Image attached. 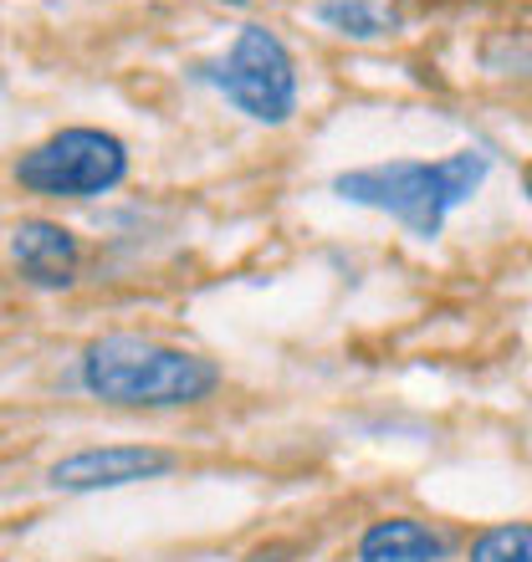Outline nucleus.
Segmentation results:
<instances>
[{
	"label": "nucleus",
	"instance_id": "f257e3e1",
	"mask_svg": "<svg viewBox=\"0 0 532 562\" xmlns=\"http://www.w3.org/2000/svg\"><path fill=\"white\" fill-rule=\"evenodd\" d=\"M491 175L487 148H456L445 159H389V164H364V169H343L333 179V194L348 205L379 210L389 221H399L414 240H435L451 221V210H461Z\"/></svg>",
	"mask_w": 532,
	"mask_h": 562
},
{
	"label": "nucleus",
	"instance_id": "f03ea898",
	"mask_svg": "<svg viewBox=\"0 0 532 562\" xmlns=\"http://www.w3.org/2000/svg\"><path fill=\"white\" fill-rule=\"evenodd\" d=\"M82 389L119 409H179L206 404L221 389V369L138 333H108L82 353Z\"/></svg>",
	"mask_w": 532,
	"mask_h": 562
},
{
	"label": "nucleus",
	"instance_id": "7ed1b4c3",
	"mask_svg": "<svg viewBox=\"0 0 532 562\" xmlns=\"http://www.w3.org/2000/svg\"><path fill=\"white\" fill-rule=\"evenodd\" d=\"M200 82H210L225 103L266 128H281L297 113V61L287 42L266 26H241L231 52L200 67Z\"/></svg>",
	"mask_w": 532,
	"mask_h": 562
},
{
	"label": "nucleus",
	"instance_id": "20e7f679",
	"mask_svg": "<svg viewBox=\"0 0 532 562\" xmlns=\"http://www.w3.org/2000/svg\"><path fill=\"white\" fill-rule=\"evenodd\" d=\"M129 179V148L103 128H62L15 159V184L46 200H98Z\"/></svg>",
	"mask_w": 532,
	"mask_h": 562
},
{
	"label": "nucleus",
	"instance_id": "39448f33",
	"mask_svg": "<svg viewBox=\"0 0 532 562\" xmlns=\"http://www.w3.org/2000/svg\"><path fill=\"white\" fill-rule=\"evenodd\" d=\"M164 471H175L169 450H154V445H92V450H77V456L57 460L46 471V486L82 496V491L138 486V481H154Z\"/></svg>",
	"mask_w": 532,
	"mask_h": 562
},
{
	"label": "nucleus",
	"instance_id": "423d86ee",
	"mask_svg": "<svg viewBox=\"0 0 532 562\" xmlns=\"http://www.w3.org/2000/svg\"><path fill=\"white\" fill-rule=\"evenodd\" d=\"M11 261L21 267V277L31 286H46V292H62L77 281V236L57 221H21L11 231Z\"/></svg>",
	"mask_w": 532,
	"mask_h": 562
},
{
	"label": "nucleus",
	"instance_id": "0eeeda50",
	"mask_svg": "<svg viewBox=\"0 0 532 562\" xmlns=\"http://www.w3.org/2000/svg\"><path fill=\"white\" fill-rule=\"evenodd\" d=\"M445 552L451 537L414 517H385L358 537V562H445Z\"/></svg>",
	"mask_w": 532,
	"mask_h": 562
},
{
	"label": "nucleus",
	"instance_id": "6e6552de",
	"mask_svg": "<svg viewBox=\"0 0 532 562\" xmlns=\"http://www.w3.org/2000/svg\"><path fill=\"white\" fill-rule=\"evenodd\" d=\"M312 15H318L328 31L348 36V42H385L399 26V15L389 11V5H379V0H318Z\"/></svg>",
	"mask_w": 532,
	"mask_h": 562
},
{
	"label": "nucleus",
	"instance_id": "1a4fd4ad",
	"mask_svg": "<svg viewBox=\"0 0 532 562\" xmlns=\"http://www.w3.org/2000/svg\"><path fill=\"white\" fill-rule=\"evenodd\" d=\"M466 562H532V521H502L472 542Z\"/></svg>",
	"mask_w": 532,
	"mask_h": 562
},
{
	"label": "nucleus",
	"instance_id": "9d476101",
	"mask_svg": "<svg viewBox=\"0 0 532 562\" xmlns=\"http://www.w3.org/2000/svg\"><path fill=\"white\" fill-rule=\"evenodd\" d=\"M522 194H528V200H532V164H528V169H522Z\"/></svg>",
	"mask_w": 532,
	"mask_h": 562
},
{
	"label": "nucleus",
	"instance_id": "9b49d317",
	"mask_svg": "<svg viewBox=\"0 0 532 562\" xmlns=\"http://www.w3.org/2000/svg\"><path fill=\"white\" fill-rule=\"evenodd\" d=\"M231 5H241V0H231Z\"/></svg>",
	"mask_w": 532,
	"mask_h": 562
}]
</instances>
